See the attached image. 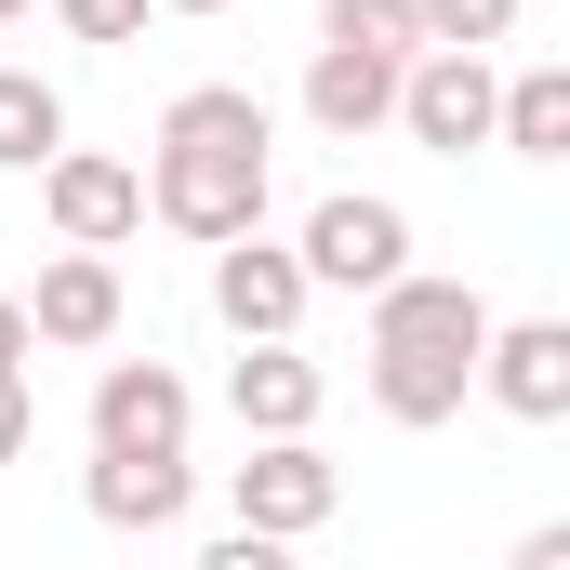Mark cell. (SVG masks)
I'll use <instances>...</instances> for the list:
<instances>
[{
	"label": "cell",
	"instance_id": "18",
	"mask_svg": "<svg viewBox=\"0 0 570 570\" xmlns=\"http://www.w3.org/2000/svg\"><path fill=\"white\" fill-rule=\"evenodd\" d=\"M412 27H425V53H491L518 27V0H412Z\"/></svg>",
	"mask_w": 570,
	"mask_h": 570
},
{
	"label": "cell",
	"instance_id": "8",
	"mask_svg": "<svg viewBox=\"0 0 570 570\" xmlns=\"http://www.w3.org/2000/svg\"><path fill=\"white\" fill-rule=\"evenodd\" d=\"M478 385H491L518 425H570V318H491Z\"/></svg>",
	"mask_w": 570,
	"mask_h": 570
},
{
	"label": "cell",
	"instance_id": "9",
	"mask_svg": "<svg viewBox=\"0 0 570 570\" xmlns=\"http://www.w3.org/2000/svg\"><path fill=\"white\" fill-rule=\"evenodd\" d=\"M213 318H226L239 345H292V318H305V266H292L266 226L213 253Z\"/></svg>",
	"mask_w": 570,
	"mask_h": 570
},
{
	"label": "cell",
	"instance_id": "10",
	"mask_svg": "<svg viewBox=\"0 0 570 570\" xmlns=\"http://www.w3.org/2000/svg\"><path fill=\"white\" fill-rule=\"evenodd\" d=\"M318 399H332V372L305 345H239V372H226L239 438H318Z\"/></svg>",
	"mask_w": 570,
	"mask_h": 570
},
{
	"label": "cell",
	"instance_id": "3",
	"mask_svg": "<svg viewBox=\"0 0 570 570\" xmlns=\"http://www.w3.org/2000/svg\"><path fill=\"white\" fill-rule=\"evenodd\" d=\"M292 266H305V292H385V279H412V213L372 199V186H345V199L305 213Z\"/></svg>",
	"mask_w": 570,
	"mask_h": 570
},
{
	"label": "cell",
	"instance_id": "6",
	"mask_svg": "<svg viewBox=\"0 0 570 570\" xmlns=\"http://www.w3.org/2000/svg\"><path fill=\"white\" fill-rule=\"evenodd\" d=\"M491 53H412L399 67V134L438 146V159H464V146H491Z\"/></svg>",
	"mask_w": 570,
	"mask_h": 570
},
{
	"label": "cell",
	"instance_id": "11",
	"mask_svg": "<svg viewBox=\"0 0 570 570\" xmlns=\"http://www.w3.org/2000/svg\"><path fill=\"white\" fill-rule=\"evenodd\" d=\"M120 332V266L107 253H53L27 292V345H107Z\"/></svg>",
	"mask_w": 570,
	"mask_h": 570
},
{
	"label": "cell",
	"instance_id": "12",
	"mask_svg": "<svg viewBox=\"0 0 570 570\" xmlns=\"http://www.w3.org/2000/svg\"><path fill=\"white\" fill-rule=\"evenodd\" d=\"M80 504L107 531H173L186 518V451H94L80 464Z\"/></svg>",
	"mask_w": 570,
	"mask_h": 570
},
{
	"label": "cell",
	"instance_id": "22",
	"mask_svg": "<svg viewBox=\"0 0 570 570\" xmlns=\"http://www.w3.org/2000/svg\"><path fill=\"white\" fill-rule=\"evenodd\" d=\"M504 570H570V518H544V531H518V558Z\"/></svg>",
	"mask_w": 570,
	"mask_h": 570
},
{
	"label": "cell",
	"instance_id": "20",
	"mask_svg": "<svg viewBox=\"0 0 570 570\" xmlns=\"http://www.w3.org/2000/svg\"><path fill=\"white\" fill-rule=\"evenodd\" d=\"M40 438V399H27V358H0V464Z\"/></svg>",
	"mask_w": 570,
	"mask_h": 570
},
{
	"label": "cell",
	"instance_id": "14",
	"mask_svg": "<svg viewBox=\"0 0 570 570\" xmlns=\"http://www.w3.org/2000/svg\"><path fill=\"white\" fill-rule=\"evenodd\" d=\"M491 146H518V159H570V67H518V80L491 94Z\"/></svg>",
	"mask_w": 570,
	"mask_h": 570
},
{
	"label": "cell",
	"instance_id": "4",
	"mask_svg": "<svg viewBox=\"0 0 570 570\" xmlns=\"http://www.w3.org/2000/svg\"><path fill=\"white\" fill-rule=\"evenodd\" d=\"M226 504H239V531L305 544V531L345 504V478H332V451H318V438H253V464H226Z\"/></svg>",
	"mask_w": 570,
	"mask_h": 570
},
{
	"label": "cell",
	"instance_id": "17",
	"mask_svg": "<svg viewBox=\"0 0 570 570\" xmlns=\"http://www.w3.org/2000/svg\"><path fill=\"white\" fill-rule=\"evenodd\" d=\"M318 40H345V53H385V67H412V53H425L412 0H318Z\"/></svg>",
	"mask_w": 570,
	"mask_h": 570
},
{
	"label": "cell",
	"instance_id": "15",
	"mask_svg": "<svg viewBox=\"0 0 570 570\" xmlns=\"http://www.w3.org/2000/svg\"><path fill=\"white\" fill-rule=\"evenodd\" d=\"M159 146H266V94L253 80H186L159 107Z\"/></svg>",
	"mask_w": 570,
	"mask_h": 570
},
{
	"label": "cell",
	"instance_id": "1",
	"mask_svg": "<svg viewBox=\"0 0 570 570\" xmlns=\"http://www.w3.org/2000/svg\"><path fill=\"white\" fill-rule=\"evenodd\" d=\"M478 345H491V305L464 279H385L372 292V412L385 425H451L464 385H478Z\"/></svg>",
	"mask_w": 570,
	"mask_h": 570
},
{
	"label": "cell",
	"instance_id": "24",
	"mask_svg": "<svg viewBox=\"0 0 570 570\" xmlns=\"http://www.w3.org/2000/svg\"><path fill=\"white\" fill-rule=\"evenodd\" d=\"M159 13H226V0H159Z\"/></svg>",
	"mask_w": 570,
	"mask_h": 570
},
{
	"label": "cell",
	"instance_id": "5",
	"mask_svg": "<svg viewBox=\"0 0 570 570\" xmlns=\"http://www.w3.org/2000/svg\"><path fill=\"white\" fill-rule=\"evenodd\" d=\"M40 213H53L67 253H120L146 226V173L134 159H94V146H53V159H40Z\"/></svg>",
	"mask_w": 570,
	"mask_h": 570
},
{
	"label": "cell",
	"instance_id": "2",
	"mask_svg": "<svg viewBox=\"0 0 570 570\" xmlns=\"http://www.w3.org/2000/svg\"><path fill=\"white\" fill-rule=\"evenodd\" d=\"M146 213L173 239H199V253L253 239L266 226V146H159L146 159Z\"/></svg>",
	"mask_w": 570,
	"mask_h": 570
},
{
	"label": "cell",
	"instance_id": "13",
	"mask_svg": "<svg viewBox=\"0 0 570 570\" xmlns=\"http://www.w3.org/2000/svg\"><path fill=\"white\" fill-rule=\"evenodd\" d=\"M305 120H318V134H385V120H399V67H385V53H345V40H318V53H305Z\"/></svg>",
	"mask_w": 570,
	"mask_h": 570
},
{
	"label": "cell",
	"instance_id": "23",
	"mask_svg": "<svg viewBox=\"0 0 570 570\" xmlns=\"http://www.w3.org/2000/svg\"><path fill=\"white\" fill-rule=\"evenodd\" d=\"M0 358H27V305L13 292H0Z\"/></svg>",
	"mask_w": 570,
	"mask_h": 570
},
{
	"label": "cell",
	"instance_id": "7",
	"mask_svg": "<svg viewBox=\"0 0 570 570\" xmlns=\"http://www.w3.org/2000/svg\"><path fill=\"white\" fill-rule=\"evenodd\" d=\"M186 425H199V399H186L173 358H107L94 372V451H186Z\"/></svg>",
	"mask_w": 570,
	"mask_h": 570
},
{
	"label": "cell",
	"instance_id": "16",
	"mask_svg": "<svg viewBox=\"0 0 570 570\" xmlns=\"http://www.w3.org/2000/svg\"><path fill=\"white\" fill-rule=\"evenodd\" d=\"M53 146H67V94L40 67H0V173H40Z\"/></svg>",
	"mask_w": 570,
	"mask_h": 570
},
{
	"label": "cell",
	"instance_id": "21",
	"mask_svg": "<svg viewBox=\"0 0 570 570\" xmlns=\"http://www.w3.org/2000/svg\"><path fill=\"white\" fill-rule=\"evenodd\" d=\"M199 570H292V544H266V531H226V544H213Z\"/></svg>",
	"mask_w": 570,
	"mask_h": 570
},
{
	"label": "cell",
	"instance_id": "19",
	"mask_svg": "<svg viewBox=\"0 0 570 570\" xmlns=\"http://www.w3.org/2000/svg\"><path fill=\"white\" fill-rule=\"evenodd\" d=\"M53 13H67V40H146L159 0H53Z\"/></svg>",
	"mask_w": 570,
	"mask_h": 570
},
{
	"label": "cell",
	"instance_id": "25",
	"mask_svg": "<svg viewBox=\"0 0 570 570\" xmlns=\"http://www.w3.org/2000/svg\"><path fill=\"white\" fill-rule=\"evenodd\" d=\"M13 13H27V0H0V27H13Z\"/></svg>",
	"mask_w": 570,
	"mask_h": 570
}]
</instances>
